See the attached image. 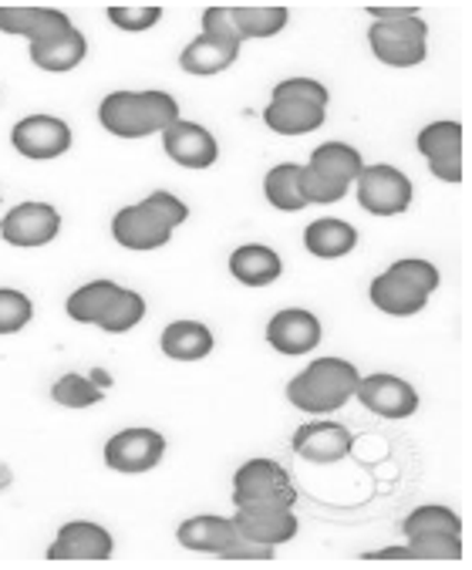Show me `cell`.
Here are the masks:
<instances>
[{"label":"cell","instance_id":"40","mask_svg":"<svg viewBox=\"0 0 472 570\" xmlns=\"http://www.w3.org/2000/svg\"><path fill=\"white\" fill-rule=\"evenodd\" d=\"M274 550H277V547L260 543V540H254V537H247V533L236 530L233 540L219 550V560H274Z\"/></svg>","mask_w":472,"mask_h":570},{"label":"cell","instance_id":"28","mask_svg":"<svg viewBox=\"0 0 472 570\" xmlns=\"http://www.w3.org/2000/svg\"><path fill=\"white\" fill-rule=\"evenodd\" d=\"M108 389H111V379L105 372H98V368L88 372V375L68 372L51 385V399L58 405H65V409H91V405H98L105 399Z\"/></svg>","mask_w":472,"mask_h":570},{"label":"cell","instance_id":"16","mask_svg":"<svg viewBox=\"0 0 472 570\" xmlns=\"http://www.w3.org/2000/svg\"><path fill=\"white\" fill-rule=\"evenodd\" d=\"M111 237L118 247L126 250H159L173 240V230L163 226L149 209H142V203L136 206H122L111 216Z\"/></svg>","mask_w":472,"mask_h":570},{"label":"cell","instance_id":"15","mask_svg":"<svg viewBox=\"0 0 472 570\" xmlns=\"http://www.w3.org/2000/svg\"><path fill=\"white\" fill-rule=\"evenodd\" d=\"M115 553V540L101 523L71 520L58 530L48 547V560H108Z\"/></svg>","mask_w":472,"mask_h":570},{"label":"cell","instance_id":"41","mask_svg":"<svg viewBox=\"0 0 472 570\" xmlns=\"http://www.w3.org/2000/svg\"><path fill=\"white\" fill-rule=\"evenodd\" d=\"M368 14L375 18V24H399V21L419 18V8H385V4H372Z\"/></svg>","mask_w":472,"mask_h":570},{"label":"cell","instance_id":"24","mask_svg":"<svg viewBox=\"0 0 472 570\" xmlns=\"http://www.w3.org/2000/svg\"><path fill=\"white\" fill-rule=\"evenodd\" d=\"M311 173L331 179V183H341V186H351L354 179L362 176L365 169V159L362 153L347 146V142H324L311 153V163H307Z\"/></svg>","mask_w":472,"mask_h":570},{"label":"cell","instance_id":"39","mask_svg":"<svg viewBox=\"0 0 472 570\" xmlns=\"http://www.w3.org/2000/svg\"><path fill=\"white\" fill-rule=\"evenodd\" d=\"M203 35L213 38V41H223V45H236V48L244 45L229 8H206L203 11Z\"/></svg>","mask_w":472,"mask_h":570},{"label":"cell","instance_id":"10","mask_svg":"<svg viewBox=\"0 0 472 570\" xmlns=\"http://www.w3.org/2000/svg\"><path fill=\"white\" fill-rule=\"evenodd\" d=\"M71 126L58 116H28L11 129V146L24 159H61L71 149Z\"/></svg>","mask_w":472,"mask_h":570},{"label":"cell","instance_id":"29","mask_svg":"<svg viewBox=\"0 0 472 570\" xmlns=\"http://www.w3.org/2000/svg\"><path fill=\"white\" fill-rule=\"evenodd\" d=\"M301 173H304V166H297V163H281V166H274V169L264 176V196H267V203H271L274 209H281V213H297V209L307 206L304 189H301Z\"/></svg>","mask_w":472,"mask_h":570},{"label":"cell","instance_id":"19","mask_svg":"<svg viewBox=\"0 0 472 570\" xmlns=\"http://www.w3.org/2000/svg\"><path fill=\"white\" fill-rule=\"evenodd\" d=\"M304 247L317 261H341V257H347L354 247H358V230H354L351 223L337 219V216H321V219L307 223Z\"/></svg>","mask_w":472,"mask_h":570},{"label":"cell","instance_id":"30","mask_svg":"<svg viewBox=\"0 0 472 570\" xmlns=\"http://www.w3.org/2000/svg\"><path fill=\"white\" fill-rule=\"evenodd\" d=\"M233 11V21H236V31H240V41H254V38H274L287 28L291 21V11L274 4V8H229Z\"/></svg>","mask_w":472,"mask_h":570},{"label":"cell","instance_id":"20","mask_svg":"<svg viewBox=\"0 0 472 570\" xmlns=\"http://www.w3.org/2000/svg\"><path fill=\"white\" fill-rule=\"evenodd\" d=\"M229 274L244 287H267L284 274V261L267 244H244L229 254Z\"/></svg>","mask_w":472,"mask_h":570},{"label":"cell","instance_id":"1","mask_svg":"<svg viewBox=\"0 0 472 570\" xmlns=\"http://www.w3.org/2000/svg\"><path fill=\"white\" fill-rule=\"evenodd\" d=\"M98 122L118 139H149L179 122V101L169 91H111L98 105Z\"/></svg>","mask_w":472,"mask_h":570},{"label":"cell","instance_id":"7","mask_svg":"<svg viewBox=\"0 0 472 570\" xmlns=\"http://www.w3.org/2000/svg\"><path fill=\"white\" fill-rule=\"evenodd\" d=\"M425 38H429V28H425L422 18H409V21H399V24H372L368 28L372 55L382 65H392V68L422 65L425 61Z\"/></svg>","mask_w":472,"mask_h":570},{"label":"cell","instance_id":"21","mask_svg":"<svg viewBox=\"0 0 472 570\" xmlns=\"http://www.w3.org/2000/svg\"><path fill=\"white\" fill-rule=\"evenodd\" d=\"M233 533H236L233 517L199 513V517H189V520H183V523H179L176 540H179V547H183V550L219 557V550L233 540Z\"/></svg>","mask_w":472,"mask_h":570},{"label":"cell","instance_id":"33","mask_svg":"<svg viewBox=\"0 0 472 570\" xmlns=\"http://www.w3.org/2000/svg\"><path fill=\"white\" fill-rule=\"evenodd\" d=\"M412 560H459L462 557V537L459 533H422L405 537Z\"/></svg>","mask_w":472,"mask_h":570},{"label":"cell","instance_id":"35","mask_svg":"<svg viewBox=\"0 0 472 570\" xmlns=\"http://www.w3.org/2000/svg\"><path fill=\"white\" fill-rule=\"evenodd\" d=\"M105 18L118 28V31H129V35H142L149 28H156L163 21V8L156 4H142V8H126V4H111L105 11Z\"/></svg>","mask_w":472,"mask_h":570},{"label":"cell","instance_id":"38","mask_svg":"<svg viewBox=\"0 0 472 570\" xmlns=\"http://www.w3.org/2000/svg\"><path fill=\"white\" fill-rule=\"evenodd\" d=\"M301 189H304L307 206H311V203H317V206H331V203H341V199L347 196V189H351V186L331 183V179H324V176H317V173H311V169L304 166V173H301Z\"/></svg>","mask_w":472,"mask_h":570},{"label":"cell","instance_id":"25","mask_svg":"<svg viewBox=\"0 0 472 570\" xmlns=\"http://www.w3.org/2000/svg\"><path fill=\"white\" fill-rule=\"evenodd\" d=\"M28 55L31 61L41 68V71H51V75H65L71 68H78L88 55V41L78 28H71L65 38H55V41H45V45H28Z\"/></svg>","mask_w":472,"mask_h":570},{"label":"cell","instance_id":"4","mask_svg":"<svg viewBox=\"0 0 472 570\" xmlns=\"http://www.w3.org/2000/svg\"><path fill=\"white\" fill-rule=\"evenodd\" d=\"M297 490L277 460H247L233 473V507H294Z\"/></svg>","mask_w":472,"mask_h":570},{"label":"cell","instance_id":"6","mask_svg":"<svg viewBox=\"0 0 472 570\" xmlns=\"http://www.w3.org/2000/svg\"><path fill=\"white\" fill-rule=\"evenodd\" d=\"M354 186H358V206L368 209L372 216H399L412 206L415 196L412 179L389 163L365 166Z\"/></svg>","mask_w":472,"mask_h":570},{"label":"cell","instance_id":"31","mask_svg":"<svg viewBox=\"0 0 472 570\" xmlns=\"http://www.w3.org/2000/svg\"><path fill=\"white\" fill-rule=\"evenodd\" d=\"M402 533L405 537H422V533H462V520L455 510L442 507V503H429V507H419L405 517L402 523Z\"/></svg>","mask_w":472,"mask_h":570},{"label":"cell","instance_id":"3","mask_svg":"<svg viewBox=\"0 0 472 570\" xmlns=\"http://www.w3.org/2000/svg\"><path fill=\"white\" fill-rule=\"evenodd\" d=\"M327 98L331 95L317 78H284L264 108V122L277 136H307L324 126Z\"/></svg>","mask_w":472,"mask_h":570},{"label":"cell","instance_id":"2","mask_svg":"<svg viewBox=\"0 0 472 570\" xmlns=\"http://www.w3.org/2000/svg\"><path fill=\"white\" fill-rule=\"evenodd\" d=\"M358 368L344 358H317L287 382V399L307 415H331L347 405L358 389Z\"/></svg>","mask_w":472,"mask_h":570},{"label":"cell","instance_id":"27","mask_svg":"<svg viewBox=\"0 0 472 570\" xmlns=\"http://www.w3.org/2000/svg\"><path fill=\"white\" fill-rule=\"evenodd\" d=\"M122 291L126 287H118L115 281H91V284L78 287L75 294H68L65 311L78 324H98L111 311V304L122 297Z\"/></svg>","mask_w":472,"mask_h":570},{"label":"cell","instance_id":"26","mask_svg":"<svg viewBox=\"0 0 472 570\" xmlns=\"http://www.w3.org/2000/svg\"><path fill=\"white\" fill-rule=\"evenodd\" d=\"M236 58H240V48H236V45H223V41H213V38L199 35V38H193V41L183 48L179 65H183V71H189V75L209 78V75L226 71Z\"/></svg>","mask_w":472,"mask_h":570},{"label":"cell","instance_id":"17","mask_svg":"<svg viewBox=\"0 0 472 570\" xmlns=\"http://www.w3.org/2000/svg\"><path fill=\"white\" fill-rule=\"evenodd\" d=\"M71 18L58 8H0V31L28 38V45H45L71 31Z\"/></svg>","mask_w":472,"mask_h":570},{"label":"cell","instance_id":"12","mask_svg":"<svg viewBox=\"0 0 472 570\" xmlns=\"http://www.w3.org/2000/svg\"><path fill=\"white\" fill-rule=\"evenodd\" d=\"M291 445H294V452L301 455V460H307L314 466H331V463H341L344 455L351 452L354 435L341 422H304L294 432Z\"/></svg>","mask_w":472,"mask_h":570},{"label":"cell","instance_id":"36","mask_svg":"<svg viewBox=\"0 0 472 570\" xmlns=\"http://www.w3.org/2000/svg\"><path fill=\"white\" fill-rule=\"evenodd\" d=\"M389 274H395V277H402L405 284H412L415 291H422V294H435L439 291V271L429 264V261H419V257H405V261H395L392 267H389Z\"/></svg>","mask_w":472,"mask_h":570},{"label":"cell","instance_id":"8","mask_svg":"<svg viewBox=\"0 0 472 570\" xmlns=\"http://www.w3.org/2000/svg\"><path fill=\"white\" fill-rule=\"evenodd\" d=\"M58 234H61V216L48 203H21L0 219V240L21 250L48 247Z\"/></svg>","mask_w":472,"mask_h":570},{"label":"cell","instance_id":"34","mask_svg":"<svg viewBox=\"0 0 472 570\" xmlns=\"http://www.w3.org/2000/svg\"><path fill=\"white\" fill-rule=\"evenodd\" d=\"M35 304L24 291L0 287V334H18L31 324Z\"/></svg>","mask_w":472,"mask_h":570},{"label":"cell","instance_id":"18","mask_svg":"<svg viewBox=\"0 0 472 570\" xmlns=\"http://www.w3.org/2000/svg\"><path fill=\"white\" fill-rule=\"evenodd\" d=\"M233 523L240 533H247L260 543H271V547L294 540L301 530L294 507H236Z\"/></svg>","mask_w":472,"mask_h":570},{"label":"cell","instance_id":"9","mask_svg":"<svg viewBox=\"0 0 472 570\" xmlns=\"http://www.w3.org/2000/svg\"><path fill=\"white\" fill-rule=\"evenodd\" d=\"M354 399H358L372 415L382 419H409L419 412V392L412 382L389 375V372H375L358 379V389H354Z\"/></svg>","mask_w":472,"mask_h":570},{"label":"cell","instance_id":"37","mask_svg":"<svg viewBox=\"0 0 472 570\" xmlns=\"http://www.w3.org/2000/svg\"><path fill=\"white\" fill-rule=\"evenodd\" d=\"M142 209H149L163 226H169V230H176V226H183V223L189 219V206H186L179 196L166 193V189L149 193V196L142 199Z\"/></svg>","mask_w":472,"mask_h":570},{"label":"cell","instance_id":"14","mask_svg":"<svg viewBox=\"0 0 472 570\" xmlns=\"http://www.w3.org/2000/svg\"><path fill=\"white\" fill-rule=\"evenodd\" d=\"M163 149L166 156L183 166V169H209L219 159V142L216 136L199 126V122H176L163 132Z\"/></svg>","mask_w":472,"mask_h":570},{"label":"cell","instance_id":"22","mask_svg":"<svg viewBox=\"0 0 472 570\" xmlns=\"http://www.w3.org/2000/svg\"><path fill=\"white\" fill-rule=\"evenodd\" d=\"M213 345V331L203 321H173L159 334V348L173 362H203Z\"/></svg>","mask_w":472,"mask_h":570},{"label":"cell","instance_id":"23","mask_svg":"<svg viewBox=\"0 0 472 570\" xmlns=\"http://www.w3.org/2000/svg\"><path fill=\"white\" fill-rule=\"evenodd\" d=\"M368 297L372 304L382 311V314H392V317H412V314H422L425 304H429V294L415 291L412 284H405L402 277L395 274H378L368 287Z\"/></svg>","mask_w":472,"mask_h":570},{"label":"cell","instance_id":"11","mask_svg":"<svg viewBox=\"0 0 472 570\" xmlns=\"http://www.w3.org/2000/svg\"><path fill=\"white\" fill-rule=\"evenodd\" d=\"M419 153L429 159V169L442 183H462V126L459 122H432L415 139Z\"/></svg>","mask_w":472,"mask_h":570},{"label":"cell","instance_id":"32","mask_svg":"<svg viewBox=\"0 0 472 570\" xmlns=\"http://www.w3.org/2000/svg\"><path fill=\"white\" fill-rule=\"evenodd\" d=\"M142 317H146V297L126 287L122 297H118V301L111 304V311L98 321V327L108 331V334H126V331H132Z\"/></svg>","mask_w":472,"mask_h":570},{"label":"cell","instance_id":"5","mask_svg":"<svg viewBox=\"0 0 472 570\" xmlns=\"http://www.w3.org/2000/svg\"><path fill=\"white\" fill-rule=\"evenodd\" d=\"M163 455H166V435L149 425L122 429L105 442V466L126 476L156 470L163 463Z\"/></svg>","mask_w":472,"mask_h":570},{"label":"cell","instance_id":"13","mask_svg":"<svg viewBox=\"0 0 472 570\" xmlns=\"http://www.w3.org/2000/svg\"><path fill=\"white\" fill-rule=\"evenodd\" d=\"M321 321L317 314L304 311V307H287V311H277L267 324V341H271V348L281 352V355H307L321 345Z\"/></svg>","mask_w":472,"mask_h":570}]
</instances>
